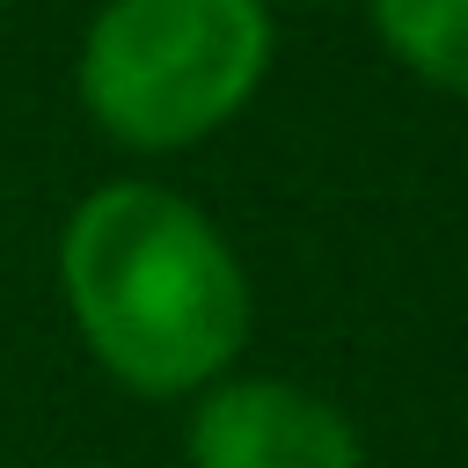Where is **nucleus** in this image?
Listing matches in <instances>:
<instances>
[{
  "instance_id": "f257e3e1",
  "label": "nucleus",
  "mask_w": 468,
  "mask_h": 468,
  "mask_svg": "<svg viewBox=\"0 0 468 468\" xmlns=\"http://www.w3.org/2000/svg\"><path fill=\"white\" fill-rule=\"evenodd\" d=\"M58 300L88 358L139 402L227 380L256 329V285L227 227L176 183L110 176L58 219Z\"/></svg>"
},
{
  "instance_id": "f03ea898",
  "label": "nucleus",
  "mask_w": 468,
  "mask_h": 468,
  "mask_svg": "<svg viewBox=\"0 0 468 468\" xmlns=\"http://www.w3.org/2000/svg\"><path fill=\"white\" fill-rule=\"evenodd\" d=\"M271 58V0H102L73 51V95L110 146L168 161L227 132L263 95Z\"/></svg>"
},
{
  "instance_id": "7ed1b4c3",
  "label": "nucleus",
  "mask_w": 468,
  "mask_h": 468,
  "mask_svg": "<svg viewBox=\"0 0 468 468\" xmlns=\"http://www.w3.org/2000/svg\"><path fill=\"white\" fill-rule=\"evenodd\" d=\"M183 410V468H366L358 424L285 373L234 366Z\"/></svg>"
},
{
  "instance_id": "20e7f679",
  "label": "nucleus",
  "mask_w": 468,
  "mask_h": 468,
  "mask_svg": "<svg viewBox=\"0 0 468 468\" xmlns=\"http://www.w3.org/2000/svg\"><path fill=\"white\" fill-rule=\"evenodd\" d=\"M366 22L410 80L468 102V0H366Z\"/></svg>"
},
{
  "instance_id": "39448f33",
  "label": "nucleus",
  "mask_w": 468,
  "mask_h": 468,
  "mask_svg": "<svg viewBox=\"0 0 468 468\" xmlns=\"http://www.w3.org/2000/svg\"><path fill=\"white\" fill-rule=\"evenodd\" d=\"M66 468H95V461H66Z\"/></svg>"
},
{
  "instance_id": "423d86ee",
  "label": "nucleus",
  "mask_w": 468,
  "mask_h": 468,
  "mask_svg": "<svg viewBox=\"0 0 468 468\" xmlns=\"http://www.w3.org/2000/svg\"><path fill=\"white\" fill-rule=\"evenodd\" d=\"M0 7H15V0H0Z\"/></svg>"
}]
</instances>
